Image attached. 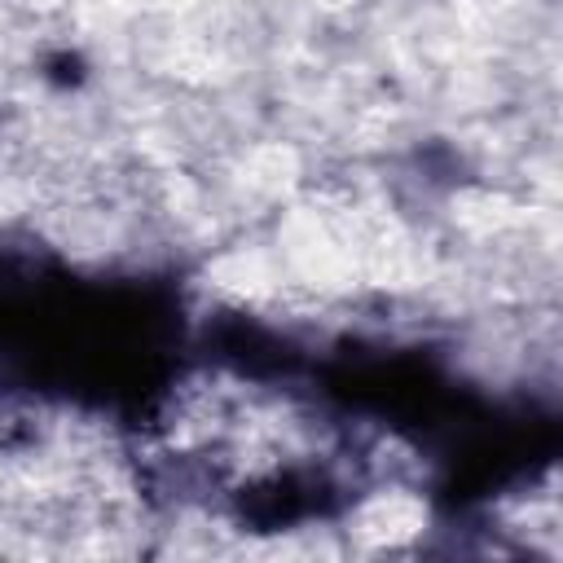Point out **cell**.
<instances>
[{
    "mask_svg": "<svg viewBox=\"0 0 563 563\" xmlns=\"http://www.w3.org/2000/svg\"><path fill=\"white\" fill-rule=\"evenodd\" d=\"M211 282H216L220 290L238 295V299H260V295L273 290V273H268V264H264L260 255H246V251L224 255V260L211 268Z\"/></svg>",
    "mask_w": 563,
    "mask_h": 563,
    "instance_id": "2",
    "label": "cell"
},
{
    "mask_svg": "<svg viewBox=\"0 0 563 563\" xmlns=\"http://www.w3.org/2000/svg\"><path fill=\"white\" fill-rule=\"evenodd\" d=\"M422 523H427V510H422V501H413L409 493H378V497L365 501L361 515H356V532H361L369 545L409 541Z\"/></svg>",
    "mask_w": 563,
    "mask_h": 563,
    "instance_id": "1",
    "label": "cell"
}]
</instances>
